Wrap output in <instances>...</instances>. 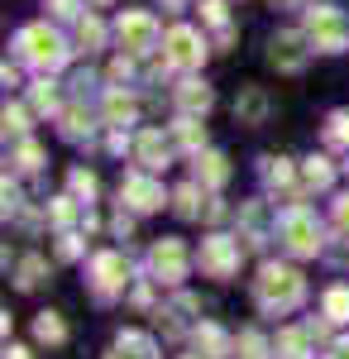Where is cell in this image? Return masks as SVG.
Returning a JSON list of instances; mask_svg holds the SVG:
<instances>
[{
    "mask_svg": "<svg viewBox=\"0 0 349 359\" xmlns=\"http://www.w3.org/2000/svg\"><path fill=\"white\" fill-rule=\"evenodd\" d=\"M330 158H306V187H330Z\"/></svg>",
    "mask_w": 349,
    "mask_h": 359,
    "instance_id": "cb8c5ba5",
    "label": "cell"
},
{
    "mask_svg": "<svg viewBox=\"0 0 349 359\" xmlns=\"http://www.w3.org/2000/svg\"><path fill=\"white\" fill-rule=\"evenodd\" d=\"M62 130H67L72 139H81L86 130H91V120H86V111H67V115H62Z\"/></svg>",
    "mask_w": 349,
    "mask_h": 359,
    "instance_id": "f1b7e54d",
    "label": "cell"
},
{
    "mask_svg": "<svg viewBox=\"0 0 349 359\" xmlns=\"http://www.w3.org/2000/svg\"><path fill=\"white\" fill-rule=\"evenodd\" d=\"M15 158H20L25 172H34V168L43 163V149H39V144H20V154H15Z\"/></svg>",
    "mask_w": 349,
    "mask_h": 359,
    "instance_id": "f546056e",
    "label": "cell"
},
{
    "mask_svg": "<svg viewBox=\"0 0 349 359\" xmlns=\"http://www.w3.org/2000/svg\"><path fill=\"white\" fill-rule=\"evenodd\" d=\"M301 292H306V283L287 264H264L259 278H254V297H259L264 311H292L301 302Z\"/></svg>",
    "mask_w": 349,
    "mask_h": 359,
    "instance_id": "6da1fadb",
    "label": "cell"
},
{
    "mask_svg": "<svg viewBox=\"0 0 349 359\" xmlns=\"http://www.w3.org/2000/svg\"><path fill=\"white\" fill-rule=\"evenodd\" d=\"M235 359H268V345H264V335L259 331H244L235 340Z\"/></svg>",
    "mask_w": 349,
    "mask_h": 359,
    "instance_id": "d6986e66",
    "label": "cell"
},
{
    "mask_svg": "<svg viewBox=\"0 0 349 359\" xmlns=\"http://www.w3.org/2000/svg\"><path fill=\"white\" fill-rule=\"evenodd\" d=\"M72 192H77V196H96V177H91L86 168H77V172H72Z\"/></svg>",
    "mask_w": 349,
    "mask_h": 359,
    "instance_id": "1f68e13d",
    "label": "cell"
},
{
    "mask_svg": "<svg viewBox=\"0 0 349 359\" xmlns=\"http://www.w3.org/2000/svg\"><path fill=\"white\" fill-rule=\"evenodd\" d=\"M96 5H110V0H96Z\"/></svg>",
    "mask_w": 349,
    "mask_h": 359,
    "instance_id": "b9f144b4",
    "label": "cell"
},
{
    "mask_svg": "<svg viewBox=\"0 0 349 359\" xmlns=\"http://www.w3.org/2000/svg\"><path fill=\"white\" fill-rule=\"evenodd\" d=\"M91 273H96V297H115L130 283V264H125V254H96Z\"/></svg>",
    "mask_w": 349,
    "mask_h": 359,
    "instance_id": "9c48e42d",
    "label": "cell"
},
{
    "mask_svg": "<svg viewBox=\"0 0 349 359\" xmlns=\"http://www.w3.org/2000/svg\"><path fill=\"white\" fill-rule=\"evenodd\" d=\"M187 359H191V355H187Z\"/></svg>",
    "mask_w": 349,
    "mask_h": 359,
    "instance_id": "7bdbcfd3",
    "label": "cell"
},
{
    "mask_svg": "<svg viewBox=\"0 0 349 359\" xmlns=\"http://www.w3.org/2000/svg\"><path fill=\"white\" fill-rule=\"evenodd\" d=\"M34 331H39V340H48V345H57V340H67V331H62V321H57V311H43V316L34 321Z\"/></svg>",
    "mask_w": 349,
    "mask_h": 359,
    "instance_id": "7402d4cb",
    "label": "cell"
},
{
    "mask_svg": "<svg viewBox=\"0 0 349 359\" xmlns=\"http://www.w3.org/2000/svg\"><path fill=\"white\" fill-rule=\"evenodd\" d=\"M196 264H201L206 278H235L240 273V245H235L230 235H211V240H201Z\"/></svg>",
    "mask_w": 349,
    "mask_h": 359,
    "instance_id": "277c9868",
    "label": "cell"
},
{
    "mask_svg": "<svg viewBox=\"0 0 349 359\" xmlns=\"http://www.w3.org/2000/svg\"><path fill=\"white\" fill-rule=\"evenodd\" d=\"M53 15H62V20H72V15H77V0H53Z\"/></svg>",
    "mask_w": 349,
    "mask_h": 359,
    "instance_id": "8d00e7d4",
    "label": "cell"
},
{
    "mask_svg": "<svg viewBox=\"0 0 349 359\" xmlns=\"http://www.w3.org/2000/svg\"><path fill=\"white\" fill-rule=\"evenodd\" d=\"M278 350H282V359H301V350H306V335H301V331H282Z\"/></svg>",
    "mask_w": 349,
    "mask_h": 359,
    "instance_id": "484cf974",
    "label": "cell"
},
{
    "mask_svg": "<svg viewBox=\"0 0 349 359\" xmlns=\"http://www.w3.org/2000/svg\"><path fill=\"white\" fill-rule=\"evenodd\" d=\"M106 359H153V340H149L144 331H125Z\"/></svg>",
    "mask_w": 349,
    "mask_h": 359,
    "instance_id": "4fadbf2b",
    "label": "cell"
},
{
    "mask_svg": "<svg viewBox=\"0 0 349 359\" xmlns=\"http://www.w3.org/2000/svg\"><path fill=\"white\" fill-rule=\"evenodd\" d=\"M10 359H29V355H25V350H10Z\"/></svg>",
    "mask_w": 349,
    "mask_h": 359,
    "instance_id": "60d3db41",
    "label": "cell"
},
{
    "mask_svg": "<svg viewBox=\"0 0 349 359\" xmlns=\"http://www.w3.org/2000/svg\"><path fill=\"white\" fill-rule=\"evenodd\" d=\"M230 177V163H225V154H201V182L206 187H220Z\"/></svg>",
    "mask_w": 349,
    "mask_h": 359,
    "instance_id": "ac0fdd59",
    "label": "cell"
},
{
    "mask_svg": "<svg viewBox=\"0 0 349 359\" xmlns=\"http://www.w3.org/2000/svg\"><path fill=\"white\" fill-rule=\"evenodd\" d=\"M306 39L321 48V53H345L349 48V25L340 10H330V5H316L311 15H306Z\"/></svg>",
    "mask_w": 349,
    "mask_h": 359,
    "instance_id": "3957f363",
    "label": "cell"
},
{
    "mask_svg": "<svg viewBox=\"0 0 349 359\" xmlns=\"http://www.w3.org/2000/svg\"><path fill=\"white\" fill-rule=\"evenodd\" d=\"M211 101H215L211 86H201V82H187L182 91H177V106H182L187 115H206V111H211Z\"/></svg>",
    "mask_w": 349,
    "mask_h": 359,
    "instance_id": "9a60e30c",
    "label": "cell"
},
{
    "mask_svg": "<svg viewBox=\"0 0 349 359\" xmlns=\"http://www.w3.org/2000/svg\"><path fill=\"white\" fill-rule=\"evenodd\" d=\"M163 57H167L172 67H201V57H206V39H201L196 29H187V25L167 29V39H163Z\"/></svg>",
    "mask_w": 349,
    "mask_h": 359,
    "instance_id": "8992f818",
    "label": "cell"
},
{
    "mask_svg": "<svg viewBox=\"0 0 349 359\" xmlns=\"http://www.w3.org/2000/svg\"><path fill=\"white\" fill-rule=\"evenodd\" d=\"M196 345H201L211 359H225V355H230V340H225V331H220V326H196Z\"/></svg>",
    "mask_w": 349,
    "mask_h": 359,
    "instance_id": "e0dca14e",
    "label": "cell"
},
{
    "mask_svg": "<svg viewBox=\"0 0 349 359\" xmlns=\"http://www.w3.org/2000/svg\"><path fill=\"white\" fill-rule=\"evenodd\" d=\"M120 196H125L135 211H158L163 206V187L149 177V172H130V177L120 182Z\"/></svg>",
    "mask_w": 349,
    "mask_h": 359,
    "instance_id": "8fae6325",
    "label": "cell"
},
{
    "mask_svg": "<svg viewBox=\"0 0 349 359\" xmlns=\"http://www.w3.org/2000/svg\"><path fill=\"white\" fill-rule=\"evenodd\" d=\"M77 43L86 48V53H91V48H101V43H106V29H101V20H91V15H86V20L77 25Z\"/></svg>",
    "mask_w": 349,
    "mask_h": 359,
    "instance_id": "44dd1931",
    "label": "cell"
},
{
    "mask_svg": "<svg viewBox=\"0 0 349 359\" xmlns=\"http://www.w3.org/2000/svg\"><path fill=\"white\" fill-rule=\"evenodd\" d=\"M25 120H29V115L20 111V106H5V130H15V135H20V130H25Z\"/></svg>",
    "mask_w": 349,
    "mask_h": 359,
    "instance_id": "836d02e7",
    "label": "cell"
},
{
    "mask_svg": "<svg viewBox=\"0 0 349 359\" xmlns=\"http://www.w3.org/2000/svg\"><path fill=\"white\" fill-rule=\"evenodd\" d=\"M57 254H62V259H77V254H81L77 235H62V245H57Z\"/></svg>",
    "mask_w": 349,
    "mask_h": 359,
    "instance_id": "d590c367",
    "label": "cell"
},
{
    "mask_svg": "<svg viewBox=\"0 0 349 359\" xmlns=\"http://www.w3.org/2000/svg\"><path fill=\"white\" fill-rule=\"evenodd\" d=\"M201 10H206V20H211V25H225V5H220V0H206Z\"/></svg>",
    "mask_w": 349,
    "mask_h": 359,
    "instance_id": "e575fe53",
    "label": "cell"
},
{
    "mask_svg": "<svg viewBox=\"0 0 349 359\" xmlns=\"http://www.w3.org/2000/svg\"><path fill=\"white\" fill-rule=\"evenodd\" d=\"M15 48H20V57H25V62H34V67H48V72H53L57 62L67 57V43H62V34H57V29H48V25H29V29H20Z\"/></svg>",
    "mask_w": 349,
    "mask_h": 359,
    "instance_id": "7a4b0ae2",
    "label": "cell"
},
{
    "mask_svg": "<svg viewBox=\"0 0 349 359\" xmlns=\"http://www.w3.org/2000/svg\"><path fill=\"white\" fill-rule=\"evenodd\" d=\"M135 96H125V91H110L106 96V120L110 125H130V120H135Z\"/></svg>",
    "mask_w": 349,
    "mask_h": 359,
    "instance_id": "2e32d148",
    "label": "cell"
},
{
    "mask_svg": "<svg viewBox=\"0 0 349 359\" xmlns=\"http://www.w3.org/2000/svg\"><path fill=\"white\" fill-rule=\"evenodd\" d=\"M43 283V259H25L20 264V287H39Z\"/></svg>",
    "mask_w": 349,
    "mask_h": 359,
    "instance_id": "4316f807",
    "label": "cell"
},
{
    "mask_svg": "<svg viewBox=\"0 0 349 359\" xmlns=\"http://www.w3.org/2000/svg\"><path fill=\"white\" fill-rule=\"evenodd\" d=\"M115 29H120V43H125L130 53H149L153 39H158V20H153L149 10H125Z\"/></svg>",
    "mask_w": 349,
    "mask_h": 359,
    "instance_id": "52a82bcc",
    "label": "cell"
},
{
    "mask_svg": "<svg viewBox=\"0 0 349 359\" xmlns=\"http://www.w3.org/2000/svg\"><path fill=\"white\" fill-rule=\"evenodd\" d=\"M325 321H349V287H330L325 292Z\"/></svg>",
    "mask_w": 349,
    "mask_h": 359,
    "instance_id": "ffe728a7",
    "label": "cell"
},
{
    "mask_svg": "<svg viewBox=\"0 0 349 359\" xmlns=\"http://www.w3.org/2000/svg\"><path fill=\"white\" fill-rule=\"evenodd\" d=\"M235 115H240V125H259V120L268 115V96H264L259 86H249L240 101H235Z\"/></svg>",
    "mask_w": 349,
    "mask_h": 359,
    "instance_id": "5bb4252c",
    "label": "cell"
},
{
    "mask_svg": "<svg viewBox=\"0 0 349 359\" xmlns=\"http://www.w3.org/2000/svg\"><path fill=\"white\" fill-rule=\"evenodd\" d=\"M306 43L311 39H301V34H278L268 43V62L278 72H301L306 67Z\"/></svg>",
    "mask_w": 349,
    "mask_h": 359,
    "instance_id": "30bf717a",
    "label": "cell"
},
{
    "mask_svg": "<svg viewBox=\"0 0 349 359\" xmlns=\"http://www.w3.org/2000/svg\"><path fill=\"white\" fill-rule=\"evenodd\" d=\"M177 144H182V149H201V144H206V130H201V125L187 115V120L177 125Z\"/></svg>",
    "mask_w": 349,
    "mask_h": 359,
    "instance_id": "d4e9b609",
    "label": "cell"
},
{
    "mask_svg": "<svg viewBox=\"0 0 349 359\" xmlns=\"http://www.w3.org/2000/svg\"><path fill=\"white\" fill-rule=\"evenodd\" d=\"M135 158H139L144 168H158V163L167 168V144H163L158 130H144V135L135 139Z\"/></svg>",
    "mask_w": 349,
    "mask_h": 359,
    "instance_id": "7c38bea8",
    "label": "cell"
},
{
    "mask_svg": "<svg viewBox=\"0 0 349 359\" xmlns=\"http://www.w3.org/2000/svg\"><path fill=\"white\" fill-rule=\"evenodd\" d=\"M177 216H201V206H196V187H177Z\"/></svg>",
    "mask_w": 349,
    "mask_h": 359,
    "instance_id": "83f0119b",
    "label": "cell"
},
{
    "mask_svg": "<svg viewBox=\"0 0 349 359\" xmlns=\"http://www.w3.org/2000/svg\"><path fill=\"white\" fill-rule=\"evenodd\" d=\"M330 139H335V144H349V115L345 111L330 120Z\"/></svg>",
    "mask_w": 349,
    "mask_h": 359,
    "instance_id": "d6a6232c",
    "label": "cell"
},
{
    "mask_svg": "<svg viewBox=\"0 0 349 359\" xmlns=\"http://www.w3.org/2000/svg\"><path fill=\"white\" fill-rule=\"evenodd\" d=\"M29 101H34V111H57V86L53 82H34Z\"/></svg>",
    "mask_w": 349,
    "mask_h": 359,
    "instance_id": "603a6c76",
    "label": "cell"
},
{
    "mask_svg": "<svg viewBox=\"0 0 349 359\" xmlns=\"http://www.w3.org/2000/svg\"><path fill=\"white\" fill-rule=\"evenodd\" d=\"M278 235H282V245L292 254H316L321 249V225H316L311 211H287L282 225H278Z\"/></svg>",
    "mask_w": 349,
    "mask_h": 359,
    "instance_id": "5b68a950",
    "label": "cell"
},
{
    "mask_svg": "<svg viewBox=\"0 0 349 359\" xmlns=\"http://www.w3.org/2000/svg\"><path fill=\"white\" fill-rule=\"evenodd\" d=\"M335 221H340V225H345V230H349V196H345V201H340V206H335Z\"/></svg>",
    "mask_w": 349,
    "mask_h": 359,
    "instance_id": "74e56055",
    "label": "cell"
},
{
    "mask_svg": "<svg viewBox=\"0 0 349 359\" xmlns=\"http://www.w3.org/2000/svg\"><path fill=\"white\" fill-rule=\"evenodd\" d=\"M149 269L158 273V283H182L187 278V245L182 240H158L149 254Z\"/></svg>",
    "mask_w": 349,
    "mask_h": 359,
    "instance_id": "ba28073f",
    "label": "cell"
},
{
    "mask_svg": "<svg viewBox=\"0 0 349 359\" xmlns=\"http://www.w3.org/2000/svg\"><path fill=\"white\" fill-rule=\"evenodd\" d=\"M48 216H53V225H67L77 211H72V196H57L53 206H48Z\"/></svg>",
    "mask_w": 349,
    "mask_h": 359,
    "instance_id": "4dcf8cb0",
    "label": "cell"
},
{
    "mask_svg": "<svg viewBox=\"0 0 349 359\" xmlns=\"http://www.w3.org/2000/svg\"><path fill=\"white\" fill-rule=\"evenodd\" d=\"M273 5H306V0H273Z\"/></svg>",
    "mask_w": 349,
    "mask_h": 359,
    "instance_id": "ab89813d",
    "label": "cell"
},
{
    "mask_svg": "<svg viewBox=\"0 0 349 359\" xmlns=\"http://www.w3.org/2000/svg\"><path fill=\"white\" fill-rule=\"evenodd\" d=\"M330 359H349V340H340V345L330 350Z\"/></svg>",
    "mask_w": 349,
    "mask_h": 359,
    "instance_id": "f35d334b",
    "label": "cell"
}]
</instances>
